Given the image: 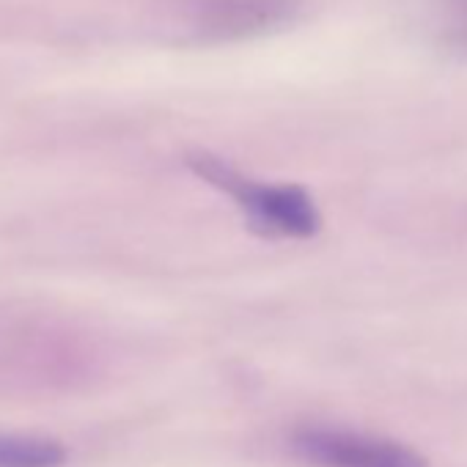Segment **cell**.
<instances>
[{
    "instance_id": "obj_1",
    "label": "cell",
    "mask_w": 467,
    "mask_h": 467,
    "mask_svg": "<svg viewBox=\"0 0 467 467\" xmlns=\"http://www.w3.org/2000/svg\"><path fill=\"white\" fill-rule=\"evenodd\" d=\"M187 165L195 176L209 182L237 201L248 214L251 225L262 237L273 240H308L322 228V214L314 198L297 184H265L240 173L225 160L195 151L187 157Z\"/></svg>"
},
{
    "instance_id": "obj_2",
    "label": "cell",
    "mask_w": 467,
    "mask_h": 467,
    "mask_svg": "<svg viewBox=\"0 0 467 467\" xmlns=\"http://www.w3.org/2000/svg\"><path fill=\"white\" fill-rule=\"evenodd\" d=\"M303 0H184V20L198 42L228 45L284 31Z\"/></svg>"
},
{
    "instance_id": "obj_3",
    "label": "cell",
    "mask_w": 467,
    "mask_h": 467,
    "mask_svg": "<svg viewBox=\"0 0 467 467\" xmlns=\"http://www.w3.org/2000/svg\"><path fill=\"white\" fill-rule=\"evenodd\" d=\"M289 445L314 467H429L418 451L399 440L338 426H303Z\"/></svg>"
},
{
    "instance_id": "obj_4",
    "label": "cell",
    "mask_w": 467,
    "mask_h": 467,
    "mask_svg": "<svg viewBox=\"0 0 467 467\" xmlns=\"http://www.w3.org/2000/svg\"><path fill=\"white\" fill-rule=\"evenodd\" d=\"M67 448L36 434H0V467H64Z\"/></svg>"
},
{
    "instance_id": "obj_5",
    "label": "cell",
    "mask_w": 467,
    "mask_h": 467,
    "mask_svg": "<svg viewBox=\"0 0 467 467\" xmlns=\"http://www.w3.org/2000/svg\"><path fill=\"white\" fill-rule=\"evenodd\" d=\"M429 26L448 53L467 58V0H431Z\"/></svg>"
}]
</instances>
